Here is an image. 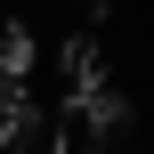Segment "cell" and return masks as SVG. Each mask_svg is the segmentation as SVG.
<instances>
[{"instance_id": "cell-1", "label": "cell", "mask_w": 154, "mask_h": 154, "mask_svg": "<svg viewBox=\"0 0 154 154\" xmlns=\"http://www.w3.org/2000/svg\"><path fill=\"white\" fill-rule=\"evenodd\" d=\"M0 154H65V114L49 106H24L0 122Z\"/></svg>"}, {"instance_id": "cell-2", "label": "cell", "mask_w": 154, "mask_h": 154, "mask_svg": "<svg viewBox=\"0 0 154 154\" xmlns=\"http://www.w3.org/2000/svg\"><path fill=\"white\" fill-rule=\"evenodd\" d=\"M65 114H73V122H89L97 138H106V130H130V122H138V114H130V97H122L114 81H97V89H81V97H73Z\"/></svg>"}, {"instance_id": "cell-3", "label": "cell", "mask_w": 154, "mask_h": 154, "mask_svg": "<svg viewBox=\"0 0 154 154\" xmlns=\"http://www.w3.org/2000/svg\"><path fill=\"white\" fill-rule=\"evenodd\" d=\"M57 65H65V89H73V97L106 81V57H97V41H89V32H73V41L57 49Z\"/></svg>"}, {"instance_id": "cell-4", "label": "cell", "mask_w": 154, "mask_h": 154, "mask_svg": "<svg viewBox=\"0 0 154 154\" xmlns=\"http://www.w3.org/2000/svg\"><path fill=\"white\" fill-rule=\"evenodd\" d=\"M24 65H32V32H24V24H0V73L24 81Z\"/></svg>"}, {"instance_id": "cell-5", "label": "cell", "mask_w": 154, "mask_h": 154, "mask_svg": "<svg viewBox=\"0 0 154 154\" xmlns=\"http://www.w3.org/2000/svg\"><path fill=\"white\" fill-rule=\"evenodd\" d=\"M24 106H32V97H24V81H16V73H0V122H8V114H24Z\"/></svg>"}, {"instance_id": "cell-6", "label": "cell", "mask_w": 154, "mask_h": 154, "mask_svg": "<svg viewBox=\"0 0 154 154\" xmlns=\"http://www.w3.org/2000/svg\"><path fill=\"white\" fill-rule=\"evenodd\" d=\"M81 16H114V0H81Z\"/></svg>"}]
</instances>
